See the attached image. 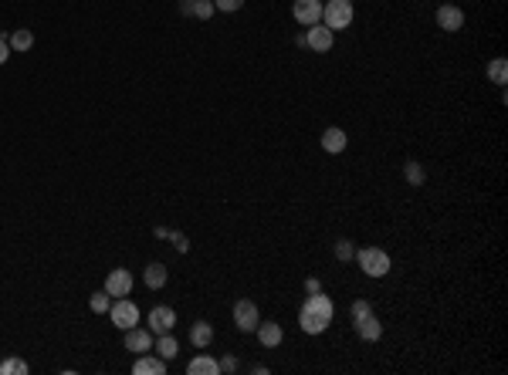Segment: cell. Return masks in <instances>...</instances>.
<instances>
[{"instance_id":"6da1fadb","label":"cell","mask_w":508,"mask_h":375,"mask_svg":"<svg viewBox=\"0 0 508 375\" xmlns=\"http://www.w3.org/2000/svg\"><path fill=\"white\" fill-rule=\"evenodd\" d=\"M333 315H335L333 298H329V294H322V291H315L312 298L302 304V311H298L302 332H305V335H322V332L333 325Z\"/></svg>"},{"instance_id":"7a4b0ae2","label":"cell","mask_w":508,"mask_h":375,"mask_svg":"<svg viewBox=\"0 0 508 375\" xmlns=\"http://www.w3.org/2000/svg\"><path fill=\"white\" fill-rule=\"evenodd\" d=\"M356 261H359V271L366 278H387L390 274V254L380 250V247H363L356 254Z\"/></svg>"},{"instance_id":"3957f363","label":"cell","mask_w":508,"mask_h":375,"mask_svg":"<svg viewBox=\"0 0 508 375\" xmlns=\"http://www.w3.org/2000/svg\"><path fill=\"white\" fill-rule=\"evenodd\" d=\"M322 24L329 31H342L352 24V0H329L322 4Z\"/></svg>"},{"instance_id":"277c9868","label":"cell","mask_w":508,"mask_h":375,"mask_svg":"<svg viewBox=\"0 0 508 375\" xmlns=\"http://www.w3.org/2000/svg\"><path fill=\"white\" fill-rule=\"evenodd\" d=\"M109 315H112V325H116V328H122V332H126V328H136V325H139V308L129 298H116V301H112Z\"/></svg>"},{"instance_id":"5b68a950","label":"cell","mask_w":508,"mask_h":375,"mask_svg":"<svg viewBox=\"0 0 508 375\" xmlns=\"http://www.w3.org/2000/svg\"><path fill=\"white\" fill-rule=\"evenodd\" d=\"M333 44H335V31H329L322 20L309 27V34H305V48H312V51H319V55H326V51H333Z\"/></svg>"},{"instance_id":"8992f818","label":"cell","mask_w":508,"mask_h":375,"mask_svg":"<svg viewBox=\"0 0 508 375\" xmlns=\"http://www.w3.org/2000/svg\"><path fill=\"white\" fill-rule=\"evenodd\" d=\"M258 321H261V315H258V304H254V301H248V298L234 301V325L241 332H254Z\"/></svg>"},{"instance_id":"52a82bcc","label":"cell","mask_w":508,"mask_h":375,"mask_svg":"<svg viewBox=\"0 0 508 375\" xmlns=\"http://www.w3.org/2000/svg\"><path fill=\"white\" fill-rule=\"evenodd\" d=\"M105 291H109V298H129V291H133V274H129L126 267L109 271V278H105Z\"/></svg>"},{"instance_id":"ba28073f","label":"cell","mask_w":508,"mask_h":375,"mask_svg":"<svg viewBox=\"0 0 508 375\" xmlns=\"http://www.w3.org/2000/svg\"><path fill=\"white\" fill-rule=\"evenodd\" d=\"M292 18L305 27H312L322 20V0H295L292 4Z\"/></svg>"},{"instance_id":"9c48e42d","label":"cell","mask_w":508,"mask_h":375,"mask_svg":"<svg viewBox=\"0 0 508 375\" xmlns=\"http://www.w3.org/2000/svg\"><path fill=\"white\" fill-rule=\"evenodd\" d=\"M437 27H441V31H448V34L461 31V27H464V11H461V7H454V4L437 7Z\"/></svg>"},{"instance_id":"30bf717a","label":"cell","mask_w":508,"mask_h":375,"mask_svg":"<svg viewBox=\"0 0 508 375\" xmlns=\"http://www.w3.org/2000/svg\"><path fill=\"white\" fill-rule=\"evenodd\" d=\"M258 341L265 345V348H278L281 345V338H285V332H281V325L278 321H258Z\"/></svg>"},{"instance_id":"8fae6325","label":"cell","mask_w":508,"mask_h":375,"mask_svg":"<svg viewBox=\"0 0 508 375\" xmlns=\"http://www.w3.org/2000/svg\"><path fill=\"white\" fill-rule=\"evenodd\" d=\"M352 325H356V335L363 338V341H380V335H383V325H380V318L373 311L363 315V318H356Z\"/></svg>"},{"instance_id":"7c38bea8","label":"cell","mask_w":508,"mask_h":375,"mask_svg":"<svg viewBox=\"0 0 508 375\" xmlns=\"http://www.w3.org/2000/svg\"><path fill=\"white\" fill-rule=\"evenodd\" d=\"M173 325H176V311L173 308H153L149 311V328L156 332V335H163V332H173Z\"/></svg>"},{"instance_id":"4fadbf2b","label":"cell","mask_w":508,"mask_h":375,"mask_svg":"<svg viewBox=\"0 0 508 375\" xmlns=\"http://www.w3.org/2000/svg\"><path fill=\"white\" fill-rule=\"evenodd\" d=\"M126 348L136 352V355H142V352L153 348V335H149L146 328H126Z\"/></svg>"},{"instance_id":"5bb4252c","label":"cell","mask_w":508,"mask_h":375,"mask_svg":"<svg viewBox=\"0 0 508 375\" xmlns=\"http://www.w3.org/2000/svg\"><path fill=\"white\" fill-rule=\"evenodd\" d=\"M346 142H349V139H346V132L339 129V125H329V129L322 132V149L333 152V156H339V152L346 149Z\"/></svg>"},{"instance_id":"9a60e30c","label":"cell","mask_w":508,"mask_h":375,"mask_svg":"<svg viewBox=\"0 0 508 375\" xmlns=\"http://www.w3.org/2000/svg\"><path fill=\"white\" fill-rule=\"evenodd\" d=\"M133 372L136 375H163L166 372V362L159 355H146V352H142V355L136 358V365H133Z\"/></svg>"},{"instance_id":"2e32d148","label":"cell","mask_w":508,"mask_h":375,"mask_svg":"<svg viewBox=\"0 0 508 375\" xmlns=\"http://www.w3.org/2000/svg\"><path fill=\"white\" fill-rule=\"evenodd\" d=\"M220 372V362L210 355H196L190 365H187V375H217Z\"/></svg>"},{"instance_id":"e0dca14e","label":"cell","mask_w":508,"mask_h":375,"mask_svg":"<svg viewBox=\"0 0 508 375\" xmlns=\"http://www.w3.org/2000/svg\"><path fill=\"white\" fill-rule=\"evenodd\" d=\"M166 278H170V274H166V267H163V264H149V267L142 271V281H146V287H153V291H156V287H163V284H166Z\"/></svg>"},{"instance_id":"ac0fdd59","label":"cell","mask_w":508,"mask_h":375,"mask_svg":"<svg viewBox=\"0 0 508 375\" xmlns=\"http://www.w3.org/2000/svg\"><path fill=\"white\" fill-rule=\"evenodd\" d=\"M210 338H214V328H210L207 321H196V325H190V341H194L196 348H207V345H210Z\"/></svg>"},{"instance_id":"d6986e66","label":"cell","mask_w":508,"mask_h":375,"mask_svg":"<svg viewBox=\"0 0 508 375\" xmlns=\"http://www.w3.org/2000/svg\"><path fill=\"white\" fill-rule=\"evenodd\" d=\"M176 352H180V341H176L170 332H163L156 341V355L163 358V362H170V358H176Z\"/></svg>"},{"instance_id":"ffe728a7","label":"cell","mask_w":508,"mask_h":375,"mask_svg":"<svg viewBox=\"0 0 508 375\" xmlns=\"http://www.w3.org/2000/svg\"><path fill=\"white\" fill-rule=\"evenodd\" d=\"M488 81H495V85H505V81H508V61H505V57H495V61H488Z\"/></svg>"},{"instance_id":"44dd1931","label":"cell","mask_w":508,"mask_h":375,"mask_svg":"<svg viewBox=\"0 0 508 375\" xmlns=\"http://www.w3.org/2000/svg\"><path fill=\"white\" fill-rule=\"evenodd\" d=\"M11 48H14V51H31V48H34V34H31L27 27L14 31V34H11Z\"/></svg>"},{"instance_id":"7402d4cb","label":"cell","mask_w":508,"mask_h":375,"mask_svg":"<svg viewBox=\"0 0 508 375\" xmlns=\"http://www.w3.org/2000/svg\"><path fill=\"white\" fill-rule=\"evenodd\" d=\"M0 375H27V362L7 358V362H0Z\"/></svg>"},{"instance_id":"603a6c76","label":"cell","mask_w":508,"mask_h":375,"mask_svg":"<svg viewBox=\"0 0 508 375\" xmlns=\"http://www.w3.org/2000/svg\"><path fill=\"white\" fill-rule=\"evenodd\" d=\"M88 308H92L95 315H105V311L112 308V304H109V291H98V294H92V298H88Z\"/></svg>"},{"instance_id":"cb8c5ba5","label":"cell","mask_w":508,"mask_h":375,"mask_svg":"<svg viewBox=\"0 0 508 375\" xmlns=\"http://www.w3.org/2000/svg\"><path fill=\"white\" fill-rule=\"evenodd\" d=\"M210 14H214V0H194V18L207 20Z\"/></svg>"},{"instance_id":"d4e9b609","label":"cell","mask_w":508,"mask_h":375,"mask_svg":"<svg viewBox=\"0 0 508 375\" xmlns=\"http://www.w3.org/2000/svg\"><path fill=\"white\" fill-rule=\"evenodd\" d=\"M403 176L410 179L413 186H420V183H424V169L417 166V163H407V169H403Z\"/></svg>"},{"instance_id":"484cf974","label":"cell","mask_w":508,"mask_h":375,"mask_svg":"<svg viewBox=\"0 0 508 375\" xmlns=\"http://www.w3.org/2000/svg\"><path fill=\"white\" fill-rule=\"evenodd\" d=\"M244 7V0H214V11H224V14H234Z\"/></svg>"},{"instance_id":"4316f807","label":"cell","mask_w":508,"mask_h":375,"mask_svg":"<svg viewBox=\"0 0 508 375\" xmlns=\"http://www.w3.org/2000/svg\"><path fill=\"white\" fill-rule=\"evenodd\" d=\"M335 257H339V261H352V244L349 240H335Z\"/></svg>"},{"instance_id":"83f0119b","label":"cell","mask_w":508,"mask_h":375,"mask_svg":"<svg viewBox=\"0 0 508 375\" xmlns=\"http://www.w3.org/2000/svg\"><path fill=\"white\" fill-rule=\"evenodd\" d=\"M373 308L366 304V301H352V308H349V315H352V321L356 318H363V315H370Z\"/></svg>"},{"instance_id":"f1b7e54d","label":"cell","mask_w":508,"mask_h":375,"mask_svg":"<svg viewBox=\"0 0 508 375\" xmlns=\"http://www.w3.org/2000/svg\"><path fill=\"white\" fill-rule=\"evenodd\" d=\"M170 240H173V247L180 250V254H187V250H190V240H187L183 233H170Z\"/></svg>"},{"instance_id":"f546056e","label":"cell","mask_w":508,"mask_h":375,"mask_svg":"<svg viewBox=\"0 0 508 375\" xmlns=\"http://www.w3.org/2000/svg\"><path fill=\"white\" fill-rule=\"evenodd\" d=\"M220 372H237V358L234 355L224 358V362H220Z\"/></svg>"},{"instance_id":"4dcf8cb0","label":"cell","mask_w":508,"mask_h":375,"mask_svg":"<svg viewBox=\"0 0 508 375\" xmlns=\"http://www.w3.org/2000/svg\"><path fill=\"white\" fill-rule=\"evenodd\" d=\"M7 57H11V44H7V41L0 38V64H4Z\"/></svg>"},{"instance_id":"1f68e13d","label":"cell","mask_w":508,"mask_h":375,"mask_svg":"<svg viewBox=\"0 0 508 375\" xmlns=\"http://www.w3.org/2000/svg\"><path fill=\"white\" fill-rule=\"evenodd\" d=\"M305 291H309V294H315V291H322V287H319V281H315V278H309V281H305Z\"/></svg>"},{"instance_id":"d6a6232c","label":"cell","mask_w":508,"mask_h":375,"mask_svg":"<svg viewBox=\"0 0 508 375\" xmlns=\"http://www.w3.org/2000/svg\"><path fill=\"white\" fill-rule=\"evenodd\" d=\"M180 14H194V0H183V4H180Z\"/></svg>"}]
</instances>
